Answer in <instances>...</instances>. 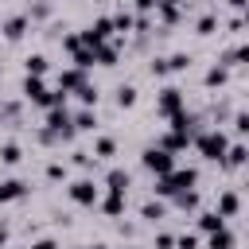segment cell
<instances>
[{
	"label": "cell",
	"mask_w": 249,
	"mask_h": 249,
	"mask_svg": "<svg viewBox=\"0 0 249 249\" xmlns=\"http://www.w3.org/2000/svg\"><path fill=\"white\" fill-rule=\"evenodd\" d=\"M195 183H198V171H195V167H171L167 175H156V187H152V191H156L160 198H175L179 191H191Z\"/></svg>",
	"instance_id": "1"
},
{
	"label": "cell",
	"mask_w": 249,
	"mask_h": 249,
	"mask_svg": "<svg viewBox=\"0 0 249 249\" xmlns=\"http://www.w3.org/2000/svg\"><path fill=\"white\" fill-rule=\"evenodd\" d=\"M195 140V148H198V156L202 160H210V163H218L222 156H226V148H230V136L222 132V128H210V132H198V136H191Z\"/></svg>",
	"instance_id": "2"
},
{
	"label": "cell",
	"mask_w": 249,
	"mask_h": 249,
	"mask_svg": "<svg viewBox=\"0 0 249 249\" xmlns=\"http://www.w3.org/2000/svg\"><path fill=\"white\" fill-rule=\"evenodd\" d=\"M140 163L152 171V175H167L171 167H175V152H163V148H144V156H140Z\"/></svg>",
	"instance_id": "3"
},
{
	"label": "cell",
	"mask_w": 249,
	"mask_h": 249,
	"mask_svg": "<svg viewBox=\"0 0 249 249\" xmlns=\"http://www.w3.org/2000/svg\"><path fill=\"white\" fill-rule=\"evenodd\" d=\"M66 195H70V202H78V206H97L101 187H97L93 179H74V183L66 187Z\"/></svg>",
	"instance_id": "4"
},
{
	"label": "cell",
	"mask_w": 249,
	"mask_h": 249,
	"mask_svg": "<svg viewBox=\"0 0 249 249\" xmlns=\"http://www.w3.org/2000/svg\"><path fill=\"white\" fill-rule=\"evenodd\" d=\"M183 105H187V93L175 89V86H163L160 97H156V113H160V117H175Z\"/></svg>",
	"instance_id": "5"
},
{
	"label": "cell",
	"mask_w": 249,
	"mask_h": 249,
	"mask_svg": "<svg viewBox=\"0 0 249 249\" xmlns=\"http://www.w3.org/2000/svg\"><path fill=\"white\" fill-rule=\"evenodd\" d=\"M109 35H113V19H109V16H97V19L82 31V43H86V47H97V43H109Z\"/></svg>",
	"instance_id": "6"
},
{
	"label": "cell",
	"mask_w": 249,
	"mask_h": 249,
	"mask_svg": "<svg viewBox=\"0 0 249 249\" xmlns=\"http://www.w3.org/2000/svg\"><path fill=\"white\" fill-rule=\"evenodd\" d=\"M23 97L31 101V105H39V109H51V89H47V82L43 78H23Z\"/></svg>",
	"instance_id": "7"
},
{
	"label": "cell",
	"mask_w": 249,
	"mask_h": 249,
	"mask_svg": "<svg viewBox=\"0 0 249 249\" xmlns=\"http://www.w3.org/2000/svg\"><path fill=\"white\" fill-rule=\"evenodd\" d=\"M82 82H89V78H86V70H78V66H66V70H58V89H62V93H74Z\"/></svg>",
	"instance_id": "8"
},
{
	"label": "cell",
	"mask_w": 249,
	"mask_h": 249,
	"mask_svg": "<svg viewBox=\"0 0 249 249\" xmlns=\"http://www.w3.org/2000/svg\"><path fill=\"white\" fill-rule=\"evenodd\" d=\"M245 160H249V148L237 140V144H230V148H226V156H222L218 163H222V167H230V171H237V167H245Z\"/></svg>",
	"instance_id": "9"
},
{
	"label": "cell",
	"mask_w": 249,
	"mask_h": 249,
	"mask_svg": "<svg viewBox=\"0 0 249 249\" xmlns=\"http://www.w3.org/2000/svg\"><path fill=\"white\" fill-rule=\"evenodd\" d=\"M27 27H31V19H27V16H12V19H4V23H0L4 39H12V43H16V39H23V35H27Z\"/></svg>",
	"instance_id": "10"
},
{
	"label": "cell",
	"mask_w": 249,
	"mask_h": 249,
	"mask_svg": "<svg viewBox=\"0 0 249 249\" xmlns=\"http://www.w3.org/2000/svg\"><path fill=\"white\" fill-rule=\"evenodd\" d=\"M237 210H241V195L237 191H222L218 195V214L222 218H237Z\"/></svg>",
	"instance_id": "11"
},
{
	"label": "cell",
	"mask_w": 249,
	"mask_h": 249,
	"mask_svg": "<svg viewBox=\"0 0 249 249\" xmlns=\"http://www.w3.org/2000/svg\"><path fill=\"white\" fill-rule=\"evenodd\" d=\"M70 124H74V132H93V128H97V113L82 105V109L70 117Z\"/></svg>",
	"instance_id": "12"
},
{
	"label": "cell",
	"mask_w": 249,
	"mask_h": 249,
	"mask_svg": "<svg viewBox=\"0 0 249 249\" xmlns=\"http://www.w3.org/2000/svg\"><path fill=\"white\" fill-rule=\"evenodd\" d=\"M27 195V183L23 179H4L0 183V202H16V198H23Z\"/></svg>",
	"instance_id": "13"
},
{
	"label": "cell",
	"mask_w": 249,
	"mask_h": 249,
	"mask_svg": "<svg viewBox=\"0 0 249 249\" xmlns=\"http://www.w3.org/2000/svg\"><path fill=\"white\" fill-rule=\"evenodd\" d=\"M89 51H93V62L97 66H117V43H97Z\"/></svg>",
	"instance_id": "14"
},
{
	"label": "cell",
	"mask_w": 249,
	"mask_h": 249,
	"mask_svg": "<svg viewBox=\"0 0 249 249\" xmlns=\"http://www.w3.org/2000/svg\"><path fill=\"white\" fill-rule=\"evenodd\" d=\"M101 202V210L109 214V218H117V214H124V191H109L105 198H97Z\"/></svg>",
	"instance_id": "15"
},
{
	"label": "cell",
	"mask_w": 249,
	"mask_h": 249,
	"mask_svg": "<svg viewBox=\"0 0 249 249\" xmlns=\"http://www.w3.org/2000/svg\"><path fill=\"white\" fill-rule=\"evenodd\" d=\"M187 144H191V136H183V132H167L156 140V148H163V152H183Z\"/></svg>",
	"instance_id": "16"
},
{
	"label": "cell",
	"mask_w": 249,
	"mask_h": 249,
	"mask_svg": "<svg viewBox=\"0 0 249 249\" xmlns=\"http://www.w3.org/2000/svg\"><path fill=\"white\" fill-rule=\"evenodd\" d=\"M128 183H132V179H128L124 167H113V171L105 175V191H124V195H128Z\"/></svg>",
	"instance_id": "17"
},
{
	"label": "cell",
	"mask_w": 249,
	"mask_h": 249,
	"mask_svg": "<svg viewBox=\"0 0 249 249\" xmlns=\"http://www.w3.org/2000/svg\"><path fill=\"white\" fill-rule=\"evenodd\" d=\"M23 70H27L31 78H43V74L51 70V62H47V54H27V58H23Z\"/></svg>",
	"instance_id": "18"
},
{
	"label": "cell",
	"mask_w": 249,
	"mask_h": 249,
	"mask_svg": "<svg viewBox=\"0 0 249 249\" xmlns=\"http://www.w3.org/2000/svg\"><path fill=\"white\" fill-rule=\"evenodd\" d=\"M222 226H226V218H222L218 210H202V214H198V230H202V233H214V230H222Z\"/></svg>",
	"instance_id": "19"
},
{
	"label": "cell",
	"mask_w": 249,
	"mask_h": 249,
	"mask_svg": "<svg viewBox=\"0 0 249 249\" xmlns=\"http://www.w3.org/2000/svg\"><path fill=\"white\" fill-rule=\"evenodd\" d=\"M233 245H237V241H233V233H230L226 226H222V230H214V233H210V241H206V249H233Z\"/></svg>",
	"instance_id": "20"
},
{
	"label": "cell",
	"mask_w": 249,
	"mask_h": 249,
	"mask_svg": "<svg viewBox=\"0 0 249 249\" xmlns=\"http://www.w3.org/2000/svg\"><path fill=\"white\" fill-rule=\"evenodd\" d=\"M74 93H78V101H82V105H86V109H93V105H97V97H101V93H97V86H93V82H82V86H78V89H74Z\"/></svg>",
	"instance_id": "21"
},
{
	"label": "cell",
	"mask_w": 249,
	"mask_h": 249,
	"mask_svg": "<svg viewBox=\"0 0 249 249\" xmlns=\"http://www.w3.org/2000/svg\"><path fill=\"white\" fill-rule=\"evenodd\" d=\"M113 152H117V140L113 136H97L93 140V160H109Z\"/></svg>",
	"instance_id": "22"
},
{
	"label": "cell",
	"mask_w": 249,
	"mask_h": 249,
	"mask_svg": "<svg viewBox=\"0 0 249 249\" xmlns=\"http://www.w3.org/2000/svg\"><path fill=\"white\" fill-rule=\"evenodd\" d=\"M163 210H167L163 202H156V198H148V202L140 206V218H144V222H160V218H163Z\"/></svg>",
	"instance_id": "23"
},
{
	"label": "cell",
	"mask_w": 249,
	"mask_h": 249,
	"mask_svg": "<svg viewBox=\"0 0 249 249\" xmlns=\"http://www.w3.org/2000/svg\"><path fill=\"white\" fill-rule=\"evenodd\" d=\"M226 78H230V70H226V66L218 62V66H210V70H206V78H202V82H206V86L214 89V86H226Z\"/></svg>",
	"instance_id": "24"
},
{
	"label": "cell",
	"mask_w": 249,
	"mask_h": 249,
	"mask_svg": "<svg viewBox=\"0 0 249 249\" xmlns=\"http://www.w3.org/2000/svg\"><path fill=\"white\" fill-rule=\"evenodd\" d=\"M136 105V86H117V109H132Z\"/></svg>",
	"instance_id": "25"
},
{
	"label": "cell",
	"mask_w": 249,
	"mask_h": 249,
	"mask_svg": "<svg viewBox=\"0 0 249 249\" xmlns=\"http://www.w3.org/2000/svg\"><path fill=\"white\" fill-rule=\"evenodd\" d=\"M19 160H23V152H19V144H12V140H8V144L0 148V163H8V167H16Z\"/></svg>",
	"instance_id": "26"
},
{
	"label": "cell",
	"mask_w": 249,
	"mask_h": 249,
	"mask_svg": "<svg viewBox=\"0 0 249 249\" xmlns=\"http://www.w3.org/2000/svg\"><path fill=\"white\" fill-rule=\"evenodd\" d=\"M175 206H179V210H198V191H195V187H191V191H179V195H175Z\"/></svg>",
	"instance_id": "27"
},
{
	"label": "cell",
	"mask_w": 249,
	"mask_h": 249,
	"mask_svg": "<svg viewBox=\"0 0 249 249\" xmlns=\"http://www.w3.org/2000/svg\"><path fill=\"white\" fill-rule=\"evenodd\" d=\"M70 58H74V66H78V70H89V66H97V62H93V51H89V47H78V51H74Z\"/></svg>",
	"instance_id": "28"
},
{
	"label": "cell",
	"mask_w": 249,
	"mask_h": 249,
	"mask_svg": "<svg viewBox=\"0 0 249 249\" xmlns=\"http://www.w3.org/2000/svg\"><path fill=\"white\" fill-rule=\"evenodd\" d=\"M109 19H113V31H124V35H128V31H132V23H136V19H132V12H117V16H109Z\"/></svg>",
	"instance_id": "29"
},
{
	"label": "cell",
	"mask_w": 249,
	"mask_h": 249,
	"mask_svg": "<svg viewBox=\"0 0 249 249\" xmlns=\"http://www.w3.org/2000/svg\"><path fill=\"white\" fill-rule=\"evenodd\" d=\"M187 66H191V54H183V51H179V54H171V58H167V74H183V70H187Z\"/></svg>",
	"instance_id": "30"
},
{
	"label": "cell",
	"mask_w": 249,
	"mask_h": 249,
	"mask_svg": "<svg viewBox=\"0 0 249 249\" xmlns=\"http://www.w3.org/2000/svg\"><path fill=\"white\" fill-rule=\"evenodd\" d=\"M156 12H160L163 23H179V8L175 4H156Z\"/></svg>",
	"instance_id": "31"
},
{
	"label": "cell",
	"mask_w": 249,
	"mask_h": 249,
	"mask_svg": "<svg viewBox=\"0 0 249 249\" xmlns=\"http://www.w3.org/2000/svg\"><path fill=\"white\" fill-rule=\"evenodd\" d=\"M78 47H86V43H82V31H70V35H62V51H70V54H74Z\"/></svg>",
	"instance_id": "32"
},
{
	"label": "cell",
	"mask_w": 249,
	"mask_h": 249,
	"mask_svg": "<svg viewBox=\"0 0 249 249\" xmlns=\"http://www.w3.org/2000/svg\"><path fill=\"white\" fill-rule=\"evenodd\" d=\"M214 27H218V19H214V16H202V19L195 23V31H198V35H214Z\"/></svg>",
	"instance_id": "33"
},
{
	"label": "cell",
	"mask_w": 249,
	"mask_h": 249,
	"mask_svg": "<svg viewBox=\"0 0 249 249\" xmlns=\"http://www.w3.org/2000/svg\"><path fill=\"white\" fill-rule=\"evenodd\" d=\"M233 132H237V136H245V132H249V117H245L241 109L233 113Z\"/></svg>",
	"instance_id": "34"
},
{
	"label": "cell",
	"mask_w": 249,
	"mask_h": 249,
	"mask_svg": "<svg viewBox=\"0 0 249 249\" xmlns=\"http://www.w3.org/2000/svg\"><path fill=\"white\" fill-rule=\"evenodd\" d=\"M47 179H54V183H58V179H66V163H58V160H54V163H47Z\"/></svg>",
	"instance_id": "35"
},
{
	"label": "cell",
	"mask_w": 249,
	"mask_h": 249,
	"mask_svg": "<svg viewBox=\"0 0 249 249\" xmlns=\"http://www.w3.org/2000/svg\"><path fill=\"white\" fill-rule=\"evenodd\" d=\"M175 249H198V237L195 233H183V237H175Z\"/></svg>",
	"instance_id": "36"
},
{
	"label": "cell",
	"mask_w": 249,
	"mask_h": 249,
	"mask_svg": "<svg viewBox=\"0 0 249 249\" xmlns=\"http://www.w3.org/2000/svg\"><path fill=\"white\" fill-rule=\"evenodd\" d=\"M148 70H152V78H163V74H167V58H152Z\"/></svg>",
	"instance_id": "37"
},
{
	"label": "cell",
	"mask_w": 249,
	"mask_h": 249,
	"mask_svg": "<svg viewBox=\"0 0 249 249\" xmlns=\"http://www.w3.org/2000/svg\"><path fill=\"white\" fill-rule=\"evenodd\" d=\"M74 163L78 167H93V152H74Z\"/></svg>",
	"instance_id": "38"
},
{
	"label": "cell",
	"mask_w": 249,
	"mask_h": 249,
	"mask_svg": "<svg viewBox=\"0 0 249 249\" xmlns=\"http://www.w3.org/2000/svg\"><path fill=\"white\" fill-rule=\"evenodd\" d=\"M156 249H175V237L171 233H156Z\"/></svg>",
	"instance_id": "39"
},
{
	"label": "cell",
	"mask_w": 249,
	"mask_h": 249,
	"mask_svg": "<svg viewBox=\"0 0 249 249\" xmlns=\"http://www.w3.org/2000/svg\"><path fill=\"white\" fill-rule=\"evenodd\" d=\"M27 249H58V241H54V237H39V241L27 245Z\"/></svg>",
	"instance_id": "40"
},
{
	"label": "cell",
	"mask_w": 249,
	"mask_h": 249,
	"mask_svg": "<svg viewBox=\"0 0 249 249\" xmlns=\"http://www.w3.org/2000/svg\"><path fill=\"white\" fill-rule=\"evenodd\" d=\"M230 8H237V12H245V0H230Z\"/></svg>",
	"instance_id": "41"
},
{
	"label": "cell",
	"mask_w": 249,
	"mask_h": 249,
	"mask_svg": "<svg viewBox=\"0 0 249 249\" xmlns=\"http://www.w3.org/2000/svg\"><path fill=\"white\" fill-rule=\"evenodd\" d=\"M0 245H8V230L4 226H0Z\"/></svg>",
	"instance_id": "42"
},
{
	"label": "cell",
	"mask_w": 249,
	"mask_h": 249,
	"mask_svg": "<svg viewBox=\"0 0 249 249\" xmlns=\"http://www.w3.org/2000/svg\"><path fill=\"white\" fill-rule=\"evenodd\" d=\"M156 4H175V8H179V4H187V0H156Z\"/></svg>",
	"instance_id": "43"
},
{
	"label": "cell",
	"mask_w": 249,
	"mask_h": 249,
	"mask_svg": "<svg viewBox=\"0 0 249 249\" xmlns=\"http://www.w3.org/2000/svg\"><path fill=\"white\" fill-rule=\"evenodd\" d=\"M93 249H105V245H93Z\"/></svg>",
	"instance_id": "44"
},
{
	"label": "cell",
	"mask_w": 249,
	"mask_h": 249,
	"mask_svg": "<svg viewBox=\"0 0 249 249\" xmlns=\"http://www.w3.org/2000/svg\"><path fill=\"white\" fill-rule=\"evenodd\" d=\"M132 249H144V245H132Z\"/></svg>",
	"instance_id": "45"
},
{
	"label": "cell",
	"mask_w": 249,
	"mask_h": 249,
	"mask_svg": "<svg viewBox=\"0 0 249 249\" xmlns=\"http://www.w3.org/2000/svg\"><path fill=\"white\" fill-rule=\"evenodd\" d=\"M0 249H8V245H0Z\"/></svg>",
	"instance_id": "46"
}]
</instances>
